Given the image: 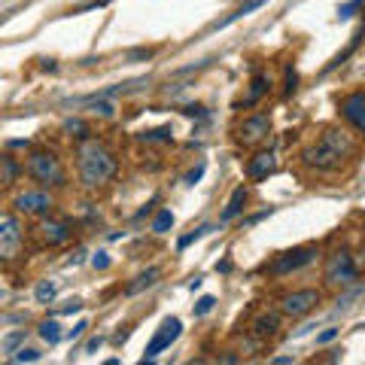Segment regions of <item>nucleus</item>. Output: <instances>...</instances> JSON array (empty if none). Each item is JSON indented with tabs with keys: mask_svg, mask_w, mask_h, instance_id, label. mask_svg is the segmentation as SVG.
I'll list each match as a JSON object with an SVG mask.
<instances>
[{
	"mask_svg": "<svg viewBox=\"0 0 365 365\" xmlns=\"http://www.w3.org/2000/svg\"><path fill=\"white\" fill-rule=\"evenodd\" d=\"M362 3H365V0H347L344 6H338V19H341V22L353 19V15H356V10H359Z\"/></svg>",
	"mask_w": 365,
	"mask_h": 365,
	"instance_id": "a878e982",
	"label": "nucleus"
},
{
	"mask_svg": "<svg viewBox=\"0 0 365 365\" xmlns=\"http://www.w3.org/2000/svg\"><path fill=\"white\" fill-rule=\"evenodd\" d=\"M173 225V213L168 210V207H164V210H159V216H155V222H152V231L155 234H164Z\"/></svg>",
	"mask_w": 365,
	"mask_h": 365,
	"instance_id": "5701e85b",
	"label": "nucleus"
},
{
	"mask_svg": "<svg viewBox=\"0 0 365 365\" xmlns=\"http://www.w3.org/2000/svg\"><path fill=\"white\" fill-rule=\"evenodd\" d=\"M268 89H271V80H268V73H265V71H256V73H253V80H250V92L243 94V98H241L238 103H234V107H238V110H241V107H243V110L256 107V103L268 94Z\"/></svg>",
	"mask_w": 365,
	"mask_h": 365,
	"instance_id": "4468645a",
	"label": "nucleus"
},
{
	"mask_svg": "<svg viewBox=\"0 0 365 365\" xmlns=\"http://www.w3.org/2000/svg\"><path fill=\"white\" fill-rule=\"evenodd\" d=\"M359 268H365V243H362V250H359Z\"/></svg>",
	"mask_w": 365,
	"mask_h": 365,
	"instance_id": "a19ab883",
	"label": "nucleus"
},
{
	"mask_svg": "<svg viewBox=\"0 0 365 365\" xmlns=\"http://www.w3.org/2000/svg\"><path fill=\"white\" fill-rule=\"evenodd\" d=\"M338 110H341V119L347 125L356 128L359 134H365V92L362 89L344 94V98L338 101Z\"/></svg>",
	"mask_w": 365,
	"mask_h": 365,
	"instance_id": "9d476101",
	"label": "nucleus"
},
{
	"mask_svg": "<svg viewBox=\"0 0 365 365\" xmlns=\"http://www.w3.org/2000/svg\"><path fill=\"white\" fill-rule=\"evenodd\" d=\"M28 177L34 182H40V186H46V189H61V186H67V171H64V164H61L58 159V152H52L46 150V146H40V150H31L28 152Z\"/></svg>",
	"mask_w": 365,
	"mask_h": 365,
	"instance_id": "7ed1b4c3",
	"label": "nucleus"
},
{
	"mask_svg": "<svg viewBox=\"0 0 365 365\" xmlns=\"http://www.w3.org/2000/svg\"><path fill=\"white\" fill-rule=\"evenodd\" d=\"M274 365H289L292 362V356H277V359H271Z\"/></svg>",
	"mask_w": 365,
	"mask_h": 365,
	"instance_id": "58836bf2",
	"label": "nucleus"
},
{
	"mask_svg": "<svg viewBox=\"0 0 365 365\" xmlns=\"http://www.w3.org/2000/svg\"><path fill=\"white\" fill-rule=\"evenodd\" d=\"M61 131H64L67 137H76V141H85V137H89V125H85L83 119H67Z\"/></svg>",
	"mask_w": 365,
	"mask_h": 365,
	"instance_id": "aec40b11",
	"label": "nucleus"
},
{
	"mask_svg": "<svg viewBox=\"0 0 365 365\" xmlns=\"http://www.w3.org/2000/svg\"><path fill=\"white\" fill-rule=\"evenodd\" d=\"M320 256V247L314 243H308V247H295V250H286V253H277L271 265H265V271L271 277H286L292 271H301V268H308L310 262H317Z\"/></svg>",
	"mask_w": 365,
	"mask_h": 365,
	"instance_id": "39448f33",
	"label": "nucleus"
},
{
	"mask_svg": "<svg viewBox=\"0 0 365 365\" xmlns=\"http://www.w3.org/2000/svg\"><path fill=\"white\" fill-rule=\"evenodd\" d=\"M40 338L49 344H58L61 341V326L55 323V320H43L40 323Z\"/></svg>",
	"mask_w": 365,
	"mask_h": 365,
	"instance_id": "4be33fe9",
	"label": "nucleus"
},
{
	"mask_svg": "<svg viewBox=\"0 0 365 365\" xmlns=\"http://www.w3.org/2000/svg\"><path fill=\"white\" fill-rule=\"evenodd\" d=\"M320 301H323V292H320V289H295V292L280 295V301H277V304H280L283 317L301 320V317H308Z\"/></svg>",
	"mask_w": 365,
	"mask_h": 365,
	"instance_id": "6e6552de",
	"label": "nucleus"
},
{
	"mask_svg": "<svg viewBox=\"0 0 365 365\" xmlns=\"http://www.w3.org/2000/svg\"><path fill=\"white\" fill-rule=\"evenodd\" d=\"M34 295H37V301H40V304H49L52 299H55V283H49V280L37 283V289H34Z\"/></svg>",
	"mask_w": 365,
	"mask_h": 365,
	"instance_id": "b1692460",
	"label": "nucleus"
},
{
	"mask_svg": "<svg viewBox=\"0 0 365 365\" xmlns=\"http://www.w3.org/2000/svg\"><path fill=\"white\" fill-rule=\"evenodd\" d=\"M101 344H103V338H101V335H98V338H92V341L85 344V353H94V350H98Z\"/></svg>",
	"mask_w": 365,
	"mask_h": 365,
	"instance_id": "e433bc0d",
	"label": "nucleus"
},
{
	"mask_svg": "<svg viewBox=\"0 0 365 365\" xmlns=\"http://www.w3.org/2000/svg\"><path fill=\"white\" fill-rule=\"evenodd\" d=\"M85 329H89V326H85V323H76V326H73V332H71V338H80V335L85 332Z\"/></svg>",
	"mask_w": 365,
	"mask_h": 365,
	"instance_id": "4c0bfd02",
	"label": "nucleus"
},
{
	"mask_svg": "<svg viewBox=\"0 0 365 365\" xmlns=\"http://www.w3.org/2000/svg\"><path fill=\"white\" fill-rule=\"evenodd\" d=\"M201 177H204V162H201V164H198V168H195L192 173H189V177H186V182H189V186H195V182H198V180H201Z\"/></svg>",
	"mask_w": 365,
	"mask_h": 365,
	"instance_id": "473e14b6",
	"label": "nucleus"
},
{
	"mask_svg": "<svg viewBox=\"0 0 365 365\" xmlns=\"http://www.w3.org/2000/svg\"><path fill=\"white\" fill-rule=\"evenodd\" d=\"M268 134H271V119H268V113H253V116L241 119L238 125H234V141L241 146H262L268 141Z\"/></svg>",
	"mask_w": 365,
	"mask_h": 365,
	"instance_id": "0eeeda50",
	"label": "nucleus"
},
{
	"mask_svg": "<svg viewBox=\"0 0 365 365\" xmlns=\"http://www.w3.org/2000/svg\"><path fill=\"white\" fill-rule=\"evenodd\" d=\"M216 271H222V274L231 271V262H220V265H216Z\"/></svg>",
	"mask_w": 365,
	"mask_h": 365,
	"instance_id": "ea45409f",
	"label": "nucleus"
},
{
	"mask_svg": "<svg viewBox=\"0 0 365 365\" xmlns=\"http://www.w3.org/2000/svg\"><path fill=\"white\" fill-rule=\"evenodd\" d=\"M76 310H83V301L80 299H73V301H67L64 308H61V314H76Z\"/></svg>",
	"mask_w": 365,
	"mask_h": 365,
	"instance_id": "72a5a7b5",
	"label": "nucleus"
},
{
	"mask_svg": "<svg viewBox=\"0 0 365 365\" xmlns=\"http://www.w3.org/2000/svg\"><path fill=\"white\" fill-rule=\"evenodd\" d=\"M180 332H182V323L177 317H171V320H164V323L159 326V332L152 335V341L146 344V356H143V362H152L155 356H159L162 350H168V347L177 341L180 338Z\"/></svg>",
	"mask_w": 365,
	"mask_h": 365,
	"instance_id": "9b49d317",
	"label": "nucleus"
},
{
	"mask_svg": "<svg viewBox=\"0 0 365 365\" xmlns=\"http://www.w3.org/2000/svg\"><path fill=\"white\" fill-rule=\"evenodd\" d=\"M10 359H13V362H37L40 353H37V350H24V347H22V350H15Z\"/></svg>",
	"mask_w": 365,
	"mask_h": 365,
	"instance_id": "c756f323",
	"label": "nucleus"
},
{
	"mask_svg": "<svg viewBox=\"0 0 365 365\" xmlns=\"http://www.w3.org/2000/svg\"><path fill=\"white\" fill-rule=\"evenodd\" d=\"M280 326H283V310H265V314H259L253 320V335L265 341V338H274L280 332Z\"/></svg>",
	"mask_w": 365,
	"mask_h": 365,
	"instance_id": "2eb2a0df",
	"label": "nucleus"
},
{
	"mask_svg": "<svg viewBox=\"0 0 365 365\" xmlns=\"http://www.w3.org/2000/svg\"><path fill=\"white\" fill-rule=\"evenodd\" d=\"M268 3V0H243V3L238 6V10H234L231 15H225V19L222 22H216L213 24V28H229V24L231 22H238V19H243V15H250V13H256L259 10V6H265Z\"/></svg>",
	"mask_w": 365,
	"mask_h": 365,
	"instance_id": "6ab92c4d",
	"label": "nucleus"
},
{
	"mask_svg": "<svg viewBox=\"0 0 365 365\" xmlns=\"http://www.w3.org/2000/svg\"><path fill=\"white\" fill-rule=\"evenodd\" d=\"M353 152H356V141L344 128H323V134L301 152V162L304 168L317 173H335L344 168L347 159H353Z\"/></svg>",
	"mask_w": 365,
	"mask_h": 365,
	"instance_id": "f257e3e1",
	"label": "nucleus"
},
{
	"mask_svg": "<svg viewBox=\"0 0 365 365\" xmlns=\"http://www.w3.org/2000/svg\"><path fill=\"white\" fill-rule=\"evenodd\" d=\"M159 277H162V271H159V268H146L143 274H137L134 280H131V283L125 286V295H137V292L150 289V286H152L155 280H159Z\"/></svg>",
	"mask_w": 365,
	"mask_h": 365,
	"instance_id": "a211bd4d",
	"label": "nucleus"
},
{
	"mask_svg": "<svg viewBox=\"0 0 365 365\" xmlns=\"http://www.w3.org/2000/svg\"><path fill=\"white\" fill-rule=\"evenodd\" d=\"M247 198H250L247 186H238V189H234L231 198H229V207H225L222 216H220V222L225 225V222H231L234 216H241V213H243V207H247Z\"/></svg>",
	"mask_w": 365,
	"mask_h": 365,
	"instance_id": "dca6fc26",
	"label": "nucleus"
},
{
	"mask_svg": "<svg viewBox=\"0 0 365 365\" xmlns=\"http://www.w3.org/2000/svg\"><path fill=\"white\" fill-rule=\"evenodd\" d=\"M356 280H359V265H356V259L347 253V250H335L323 265V283L329 289H344V286H350Z\"/></svg>",
	"mask_w": 365,
	"mask_h": 365,
	"instance_id": "20e7f679",
	"label": "nucleus"
},
{
	"mask_svg": "<svg viewBox=\"0 0 365 365\" xmlns=\"http://www.w3.org/2000/svg\"><path fill=\"white\" fill-rule=\"evenodd\" d=\"M34 231H37V238L46 243V247H61V243H67L73 238L71 222H64V220H43Z\"/></svg>",
	"mask_w": 365,
	"mask_h": 365,
	"instance_id": "f8f14e48",
	"label": "nucleus"
},
{
	"mask_svg": "<svg viewBox=\"0 0 365 365\" xmlns=\"http://www.w3.org/2000/svg\"><path fill=\"white\" fill-rule=\"evenodd\" d=\"M213 304H216L213 295H204V299H198V301H195V317H207V314L213 310Z\"/></svg>",
	"mask_w": 365,
	"mask_h": 365,
	"instance_id": "c85d7f7f",
	"label": "nucleus"
},
{
	"mask_svg": "<svg viewBox=\"0 0 365 365\" xmlns=\"http://www.w3.org/2000/svg\"><path fill=\"white\" fill-rule=\"evenodd\" d=\"M171 141H173L171 128H152V131L141 134V143H171Z\"/></svg>",
	"mask_w": 365,
	"mask_h": 365,
	"instance_id": "412c9836",
	"label": "nucleus"
},
{
	"mask_svg": "<svg viewBox=\"0 0 365 365\" xmlns=\"http://www.w3.org/2000/svg\"><path fill=\"white\" fill-rule=\"evenodd\" d=\"M295 89H299V73H295V67H286V83H283V94L286 98H292Z\"/></svg>",
	"mask_w": 365,
	"mask_h": 365,
	"instance_id": "bb28decb",
	"label": "nucleus"
},
{
	"mask_svg": "<svg viewBox=\"0 0 365 365\" xmlns=\"http://www.w3.org/2000/svg\"><path fill=\"white\" fill-rule=\"evenodd\" d=\"M92 265L98 268V271H103V268H110V259H107V253H98V256L92 259Z\"/></svg>",
	"mask_w": 365,
	"mask_h": 365,
	"instance_id": "f704fd0d",
	"label": "nucleus"
},
{
	"mask_svg": "<svg viewBox=\"0 0 365 365\" xmlns=\"http://www.w3.org/2000/svg\"><path fill=\"white\" fill-rule=\"evenodd\" d=\"M92 110L98 113V116H113V103L110 101H92Z\"/></svg>",
	"mask_w": 365,
	"mask_h": 365,
	"instance_id": "7c9ffc66",
	"label": "nucleus"
},
{
	"mask_svg": "<svg viewBox=\"0 0 365 365\" xmlns=\"http://www.w3.org/2000/svg\"><path fill=\"white\" fill-rule=\"evenodd\" d=\"M0 171H3V177H0V182H3L6 189L10 186H15V182H19V173L24 171L19 162H15V155H10V152H3L0 155Z\"/></svg>",
	"mask_w": 365,
	"mask_h": 365,
	"instance_id": "f3484780",
	"label": "nucleus"
},
{
	"mask_svg": "<svg viewBox=\"0 0 365 365\" xmlns=\"http://www.w3.org/2000/svg\"><path fill=\"white\" fill-rule=\"evenodd\" d=\"M274 168H277V155L274 152H268V150H259L253 159L247 162V180H253V182H262V180H268L274 173Z\"/></svg>",
	"mask_w": 365,
	"mask_h": 365,
	"instance_id": "ddd939ff",
	"label": "nucleus"
},
{
	"mask_svg": "<svg viewBox=\"0 0 365 365\" xmlns=\"http://www.w3.org/2000/svg\"><path fill=\"white\" fill-rule=\"evenodd\" d=\"M265 216H271V207H268V210H262V213H256V216H250V220H247V225H256V222H262Z\"/></svg>",
	"mask_w": 365,
	"mask_h": 365,
	"instance_id": "c9c22d12",
	"label": "nucleus"
},
{
	"mask_svg": "<svg viewBox=\"0 0 365 365\" xmlns=\"http://www.w3.org/2000/svg\"><path fill=\"white\" fill-rule=\"evenodd\" d=\"M22 247H24L22 220L15 213H3L0 216V259H3V265H13L22 256Z\"/></svg>",
	"mask_w": 365,
	"mask_h": 365,
	"instance_id": "423d86ee",
	"label": "nucleus"
},
{
	"mask_svg": "<svg viewBox=\"0 0 365 365\" xmlns=\"http://www.w3.org/2000/svg\"><path fill=\"white\" fill-rule=\"evenodd\" d=\"M19 344H24V329H19V332H10V335H6L3 338V353H15V350H19Z\"/></svg>",
	"mask_w": 365,
	"mask_h": 365,
	"instance_id": "393cba45",
	"label": "nucleus"
},
{
	"mask_svg": "<svg viewBox=\"0 0 365 365\" xmlns=\"http://www.w3.org/2000/svg\"><path fill=\"white\" fill-rule=\"evenodd\" d=\"M207 231H210V225H201V229H195V231H189L186 234V238H180V243H177V250H186L189 247V243H195L198 238H204V234Z\"/></svg>",
	"mask_w": 365,
	"mask_h": 365,
	"instance_id": "cd10ccee",
	"label": "nucleus"
},
{
	"mask_svg": "<svg viewBox=\"0 0 365 365\" xmlns=\"http://www.w3.org/2000/svg\"><path fill=\"white\" fill-rule=\"evenodd\" d=\"M73 155H76V173H80V182L85 189H103L119 173V162L113 150L101 141H94V137L76 141Z\"/></svg>",
	"mask_w": 365,
	"mask_h": 365,
	"instance_id": "f03ea898",
	"label": "nucleus"
},
{
	"mask_svg": "<svg viewBox=\"0 0 365 365\" xmlns=\"http://www.w3.org/2000/svg\"><path fill=\"white\" fill-rule=\"evenodd\" d=\"M335 338H338V329H326V332L317 335V344H329V341H335Z\"/></svg>",
	"mask_w": 365,
	"mask_h": 365,
	"instance_id": "2f4dec72",
	"label": "nucleus"
},
{
	"mask_svg": "<svg viewBox=\"0 0 365 365\" xmlns=\"http://www.w3.org/2000/svg\"><path fill=\"white\" fill-rule=\"evenodd\" d=\"M52 207H55V198L46 189H31V192L15 195V201H13V210L24 213V216H46Z\"/></svg>",
	"mask_w": 365,
	"mask_h": 365,
	"instance_id": "1a4fd4ad",
	"label": "nucleus"
}]
</instances>
